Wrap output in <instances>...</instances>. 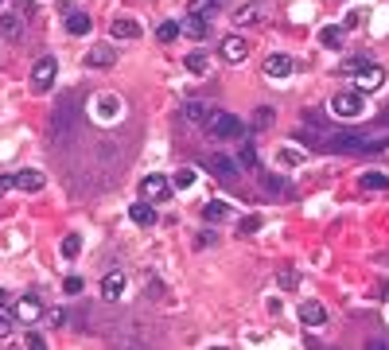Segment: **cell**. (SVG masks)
<instances>
[{"mask_svg": "<svg viewBox=\"0 0 389 350\" xmlns=\"http://www.w3.org/2000/svg\"><path fill=\"white\" fill-rule=\"evenodd\" d=\"M304 125H312V129H323V113H316V109H304Z\"/></svg>", "mask_w": 389, "mask_h": 350, "instance_id": "d6a6232c", "label": "cell"}, {"mask_svg": "<svg viewBox=\"0 0 389 350\" xmlns=\"http://www.w3.org/2000/svg\"><path fill=\"white\" fill-rule=\"evenodd\" d=\"M183 117L191 125H207V117H210V105L207 101H199V97H191L187 105H183Z\"/></svg>", "mask_w": 389, "mask_h": 350, "instance_id": "2e32d148", "label": "cell"}, {"mask_svg": "<svg viewBox=\"0 0 389 350\" xmlns=\"http://www.w3.org/2000/svg\"><path fill=\"white\" fill-rule=\"evenodd\" d=\"M156 39H160V43H171V39H179V24H171V20H164V24L156 27Z\"/></svg>", "mask_w": 389, "mask_h": 350, "instance_id": "83f0119b", "label": "cell"}, {"mask_svg": "<svg viewBox=\"0 0 389 350\" xmlns=\"http://www.w3.org/2000/svg\"><path fill=\"white\" fill-rule=\"evenodd\" d=\"M362 16L366 12H351V16H347V27H358V24H362Z\"/></svg>", "mask_w": 389, "mask_h": 350, "instance_id": "60d3db41", "label": "cell"}, {"mask_svg": "<svg viewBox=\"0 0 389 350\" xmlns=\"http://www.w3.org/2000/svg\"><path fill=\"white\" fill-rule=\"evenodd\" d=\"M277 164L296 168V164H304V152H296V148H280V152H277Z\"/></svg>", "mask_w": 389, "mask_h": 350, "instance_id": "4316f807", "label": "cell"}, {"mask_svg": "<svg viewBox=\"0 0 389 350\" xmlns=\"http://www.w3.org/2000/svg\"><path fill=\"white\" fill-rule=\"evenodd\" d=\"M238 164L249 171H257V148L253 145H242V156H238Z\"/></svg>", "mask_w": 389, "mask_h": 350, "instance_id": "1f68e13d", "label": "cell"}, {"mask_svg": "<svg viewBox=\"0 0 389 350\" xmlns=\"http://www.w3.org/2000/svg\"><path fill=\"white\" fill-rule=\"evenodd\" d=\"M207 66H210L207 55H199V51H194V55H187V71H191V74H207Z\"/></svg>", "mask_w": 389, "mask_h": 350, "instance_id": "4dcf8cb0", "label": "cell"}, {"mask_svg": "<svg viewBox=\"0 0 389 350\" xmlns=\"http://www.w3.org/2000/svg\"><path fill=\"white\" fill-rule=\"evenodd\" d=\"M0 36L8 43H20L24 39V16L20 12H0Z\"/></svg>", "mask_w": 389, "mask_h": 350, "instance_id": "30bf717a", "label": "cell"}, {"mask_svg": "<svg viewBox=\"0 0 389 350\" xmlns=\"http://www.w3.org/2000/svg\"><path fill=\"white\" fill-rule=\"evenodd\" d=\"M171 179H164V175H145L140 179V199H148V203H168L171 199Z\"/></svg>", "mask_w": 389, "mask_h": 350, "instance_id": "277c9868", "label": "cell"}, {"mask_svg": "<svg viewBox=\"0 0 389 350\" xmlns=\"http://www.w3.org/2000/svg\"><path fill=\"white\" fill-rule=\"evenodd\" d=\"M12 303H16V296H12V292H4V288H0V308H12Z\"/></svg>", "mask_w": 389, "mask_h": 350, "instance_id": "74e56055", "label": "cell"}, {"mask_svg": "<svg viewBox=\"0 0 389 350\" xmlns=\"http://www.w3.org/2000/svg\"><path fill=\"white\" fill-rule=\"evenodd\" d=\"M222 4H226V0H191V4H187V16H203V20H207L210 12H218Z\"/></svg>", "mask_w": 389, "mask_h": 350, "instance_id": "44dd1931", "label": "cell"}, {"mask_svg": "<svg viewBox=\"0 0 389 350\" xmlns=\"http://www.w3.org/2000/svg\"><path fill=\"white\" fill-rule=\"evenodd\" d=\"M47 319H51V327H66V319H71V315L62 312V308H55V312H47Z\"/></svg>", "mask_w": 389, "mask_h": 350, "instance_id": "d590c367", "label": "cell"}, {"mask_svg": "<svg viewBox=\"0 0 389 350\" xmlns=\"http://www.w3.org/2000/svg\"><path fill=\"white\" fill-rule=\"evenodd\" d=\"M257 20H261V8H257V4H245V8H238V16H234V24H238V27L257 24Z\"/></svg>", "mask_w": 389, "mask_h": 350, "instance_id": "d4e9b609", "label": "cell"}, {"mask_svg": "<svg viewBox=\"0 0 389 350\" xmlns=\"http://www.w3.org/2000/svg\"><path fill=\"white\" fill-rule=\"evenodd\" d=\"M12 191V175H0V195H8Z\"/></svg>", "mask_w": 389, "mask_h": 350, "instance_id": "ab89813d", "label": "cell"}, {"mask_svg": "<svg viewBox=\"0 0 389 350\" xmlns=\"http://www.w3.org/2000/svg\"><path fill=\"white\" fill-rule=\"evenodd\" d=\"M82 253V238H78V234H66V238H62V257H78Z\"/></svg>", "mask_w": 389, "mask_h": 350, "instance_id": "f1b7e54d", "label": "cell"}, {"mask_svg": "<svg viewBox=\"0 0 389 350\" xmlns=\"http://www.w3.org/2000/svg\"><path fill=\"white\" fill-rule=\"evenodd\" d=\"M12 327H16L12 315H0V338H8V335H12Z\"/></svg>", "mask_w": 389, "mask_h": 350, "instance_id": "8d00e7d4", "label": "cell"}, {"mask_svg": "<svg viewBox=\"0 0 389 350\" xmlns=\"http://www.w3.org/2000/svg\"><path fill=\"white\" fill-rule=\"evenodd\" d=\"M24 347H47V338H43V335H39V331H27V335H24Z\"/></svg>", "mask_w": 389, "mask_h": 350, "instance_id": "e575fe53", "label": "cell"}, {"mask_svg": "<svg viewBox=\"0 0 389 350\" xmlns=\"http://www.w3.org/2000/svg\"><path fill=\"white\" fill-rule=\"evenodd\" d=\"M296 71V62H292V55H268L265 59V78H273V82H280V78H288V74Z\"/></svg>", "mask_w": 389, "mask_h": 350, "instance_id": "52a82bcc", "label": "cell"}, {"mask_svg": "<svg viewBox=\"0 0 389 350\" xmlns=\"http://www.w3.org/2000/svg\"><path fill=\"white\" fill-rule=\"evenodd\" d=\"M351 78L358 82V90H362V94H366V90H381V86H386V66H377V62H362Z\"/></svg>", "mask_w": 389, "mask_h": 350, "instance_id": "5b68a950", "label": "cell"}, {"mask_svg": "<svg viewBox=\"0 0 389 350\" xmlns=\"http://www.w3.org/2000/svg\"><path fill=\"white\" fill-rule=\"evenodd\" d=\"M342 36H347V27L327 24L323 32H319V43H323V47H331V51H339V47H342Z\"/></svg>", "mask_w": 389, "mask_h": 350, "instance_id": "ac0fdd59", "label": "cell"}, {"mask_svg": "<svg viewBox=\"0 0 389 350\" xmlns=\"http://www.w3.org/2000/svg\"><path fill=\"white\" fill-rule=\"evenodd\" d=\"M90 27H94V20H90L86 12H71V16H66V32H71V36H90Z\"/></svg>", "mask_w": 389, "mask_h": 350, "instance_id": "d6986e66", "label": "cell"}, {"mask_svg": "<svg viewBox=\"0 0 389 350\" xmlns=\"http://www.w3.org/2000/svg\"><path fill=\"white\" fill-rule=\"evenodd\" d=\"M194 179H199V171L194 168H179L175 171V179H171V187H175V191H187V187H194Z\"/></svg>", "mask_w": 389, "mask_h": 350, "instance_id": "cb8c5ba5", "label": "cell"}, {"mask_svg": "<svg viewBox=\"0 0 389 350\" xmlns=\"http://www.w3.org/2000/svg\"><path fill=\"white\" fill-rule=\"evenodd\" d=\"M265 187H268V191H284V179H273V175H268Z\"/></svg>", "mask_w": 389, "mask_h": 350, "instance_id": "f35d334b", "label": "cell"}, {"mask_svg": "<svg viewBox=\"0 0 389 350\" xmlns=\"http://www.w3.org/2000/svg\"><path fill=\"white\" fill-rule=\"evenodd\" d=\"M210 175H214V179H234V175H238V164H234L230 156H210Z\"/></svg>", "mask_w": 389, "mask_h": 350, "instance_id": "9a60e30c", "label": "cell"}, {"mask_svg": "<svg viewBox=\"0 0 389 350\" xmlns=\"http://www.w3.org/2000/svg\"><path fill=\"white\" fill-rule=\"evenodd\" d=\"M331 113L342 117V121H358L366 113V97L362 90H339V94L331 97Z\"/></svg>", "mask_w": 389, "mask_h": 350, "instance_id": "6da1fadb", "label": "cell"}, {"mask_svg": "<svg viewBox=\"0 0 389 350\" xmlns=\"http://www.w3.org/2000/svg\"><path fill=\"white\" fill-rule=\"evenodd\" d=\"M129 218H133L136 226H152V222H156V206L148 203V199H140V203L129 206Z\"/></svg>", "mask_w": 389, "mask_h": 350, "instance_id": "5bb4252c", "label": "cell"}, {"mask_svg": "<svg viewBox=\"0 0 389 350\" xmlns=\"http://www.w3.org/2000/svg\"><path fill=\"white\" fill-rule=\"evenodd\" d=\"M86 66L90 71H105V66H113L117 62V47H94V51H86Z\"/></svg>", "mask_w": 389, "mask_h": 350, "instance_id": "7c38bea8", "label": "cell"}, {"mask_svg": "<svg viewBox=\"0 0 389 350\" xmlns=\"http://www.w3.org/2000/svg\"><path fill=\"white\" fill-rule=\"evenodd\" d=\"M0 8H4V0H0Z\"/></svg>", "mask_w": 389, "mask_h": 350, "instance_id": "b9f144b4", "label": "cell"}, {"mask_svg": "<svg viewBox=\"0 0 389 350\" xmlns=\"http://www.w3.org/2000/svg\"><path fill=\"white\" fill-rule=\"evenodd\" d=\"M117 109H121V97H113V94H101V97H97V113H101L105 121H113V117H117Z\"/></svg>", "mask_w": 389, "mask_h": 350, "instance_id": "7402d4cb", "label": "cell"}, {"mask_svg": "<svg viewBox=\"0 0 389 350\" xmlns=\"http://www.w3.org/2000/svg\"><path fill=\"white\" fill-rule=\"evenodd\" d=\"M110 32H113V39H136L140 36V24L136 20H113Z\"/></svg>", "mask_w": 389, "mask_h": 350, "instance_id": "ffe728a7", "label": "cell"}, {"mask_svg": "<svg viewBox=\"0 0 389 350\" xmlns=\"http://www.w3.org/2000/svg\"><path fill=\"white\" fill-rule=\"evenodd\" d=\"M43 171H36V168H24V171H16L12 175V187H20L24 195H36V191H43Z\"/></svg>", "mask_w": 389, "mask_h": 350, "instance_id": "9c48e42d", "label": "cell"}, {"mask_svg": "<svg viewBox=\"0 0 389 350\" xmlns=\"http://www.w3.org/2000/svg\"><path fill=\"white\" fill-rule=\"evenodd\" d=\"M273 125V105H257L253 113V129H268Z\"/></svg>", "mask_w": 389, "mask_h": 350, "instance_id": "f546056e", "label": "cell"}, {"mask_svg": "<svg viewBox=\"0 0 389 350\" xmlns=\"http://www.w3.org/2000/svg\"><path fill=\"white\" fill-rule=\"evenodd\" d=\"M203 218H207V222H226V218H230V203H218V199L207 203L203 206Z\"/></svg>", "mask_w": 389, "mask_h": 350, "instance_id": "603a6c76", "label": "cell"}, {"mask_svg": "<svg viewBox=\"0 0 389 350\" xmlns=\"http://www.w3.org/2000/svg\"><path fill=\"white\" fill-rule=\"evenodd\" d=\"M101 300H125V273L121 268H113V273H105V280H101Z\"/></svg>", "mask_w": 389, "mask_h": 350, "instance_id": "ba28073f", "label": "cell"}, {"mask_svg": "<svg viewBox=\"0 0 389 350\" xmlns=\"http://www.w3.org/2000/svg\"><path fill=\"white\" fill-rule=\"evenodd\" d=\"M218 51H222V59H226V62H234V66L249 59V43H245L242 36H226V39L218 43Z\"/></svg>", "mask_w": 389, "mask_h": 350, "instance_id": "8992f818", "label": "cell"}, {"mask_svg": "<svg viewBox=\"0 0 389 350\" xmlns=\"http://www.w3.org/2000/svg\"><path fill=\"white\" fill-rule=\"evenodd\" d=\"M55 74H59V62L39 59L36 66H32V94H47L51 86H55Z\"/></svg>", "mask_w": 389, "mask_h": 350, "instance_id": "3957f363", "label": "cell"}, {"mask_svg": "<svg viewBox=\"0 0 389 350\" xmlns=\"http://www.w3.org/2000/svg\"><path fill=\"white\" fill-rule=\"evenodd\" d=\"M207 133L214 136V140H230V136H242L245 125L242 117H234V113H226V109H214L207 117Z\"/></svg>", "mask_w": 389, "mask_h": 350, "instance_id": "7a4b0ae2", "label": "cell"}, {"mask_svg": "<svg viewBox=\"0 0 389 350\" xmlns=\"http://www.w3.org/2000/svg\"><path fill=\"white\" fill-rule=\"evenodd\" d=\"M12 308H16V319H20V323H39V319H43V303H39L36 296H24V300H16Z\"/></svg>", "mask_w": 389, "mask_h": 350, "instance_id": "8fae6325", "label": "cell"}, {"mask_svg": "<svg viewBox=\"0 0 389 350\" xmlns=\"http://www.w3.org/2000/svg\"><path fill=\"white\" fill-rule=\"evenodd\" d=\"M207 20H203V16H187V20H183L179 24V36H187V39H207Z\"/></svg>", "mask_w": 389, "mask_h": 350, "instance_id": "e0dca14e", "label": "cell"}, {"mask_svg": "<svg viewBox=\"0 0 389 350\" xmlns=\"http://www.w3.org/2000/svg\"><path fill=\"white\" fill-rule=\"evenodd\" d=\"M362 187H366V191H389V179H386V175H377V171H366Z\"/></svg>", "mask_w": 389, "mask_h": 350, "instance_id": "484cf974", "label": "cell"}, {"mask_svg": "<svg viewBox=\"0 0 389 350\" xmlns=\"http://www.w3.org/2000/svg\"><path fill=\"white\" fill-rule=\"evenodd\" d=\"M323 319H327L323 303H316V300H304V303H300V323H304V327H319Z\"/></svg>", "mask_w": 389, "mask_h": 350, "instance_id": "4fadbf2b", "label": "cell"}, {"mask_svg": "<svg viewBox=\"0 0 389 350\" xmlns=\"http://www.w3.org/2000/svg\"><path fill=\"white\" fill-rule=\"evenodd\" d=\"M253 229H261V218H245L242 226H238V234H242V238H249Z\"/></svg>", "mask_w": 389, "mask_h": 350, "instance_id": "836d02e7", "label": "cell"}]
</instances>
